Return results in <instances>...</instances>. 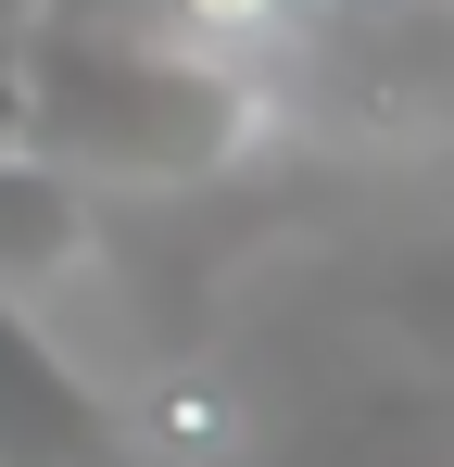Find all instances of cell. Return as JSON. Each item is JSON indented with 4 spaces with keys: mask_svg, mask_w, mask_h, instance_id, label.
Returning a JSON list of instances; mask_svg holds the SVG:
<instances>
[{
    "mask_svg": "<svg viewBox=\"0 0 454 467\" xmlns=\"http://www.w3.org/2000/svg\"><path fill=\"white\" fill-rule=\"evenodd\" d=\"M76 253H88V215H76L64 164L0 152V291H13V278H51V265H76Z\"/></svg>",
    "mask_w": 454,
    "mask_h": 467,
    "instance_id": "obj_3",
    "label": "cell"
},
{
    "mask_svg": "<svg viewBox=\"0 0 454 467\" xmlns=\"http://www.w3.org/2000/svg\"><path fill=\"white\" fill-rule=\"evenodd\" d=\"M139 430H151V455H215L227 442V391L215 379H177V391H151Z\"/></svg>",
    "mask_w": 454,
    "mask_h": 467,
    "instance_id": "obj_5",
    "label": "cell"
},
{
    "mask_svg": "<svg viewBox=\"0 0 454 467\" xmlns=\"http://www.w3.org/2000/svg\"><path fill=\"white\" fill-rule=\"evenodd\" d=\"M253 127H265V64H215L190 38H114V26L38 38V164L202 177Z\"/></svg>",
    "mask_w": 454,
    "mask_h": 467,
    "instance_id": "obj_1",
    "label": "cell"
},
{
    "mask_svg": "<svg viewBox=\"0 0 454 467\" xmlns=\"http://www.w3.org/2000/svg\"><path fill=\"white\" fill-rule=\"evenodd\" d=\"M303 0H164V26L190 38V51H215V64H265L278 38H291Z\"/></svg>",
    "mask_w": 454,
    "mask_h": 467,
    "instance_id": "obj_4",
    "label": "cell"
},
{
    "mask_svg": "<svg viewBox=\"0 0 454 467\" xmlns=\"http://www.w3.org/2000/svg\"><path fill=\"white\" fill-rule=\"evenodd\" d=\"M0 467H151V442L38 341V316L0 291Z\"/></svg>",
    "mask_w": 454,
    "mask_h": 467,
    "instance_id": "obj_2",
    "label": "cell"
}]
</instances>
